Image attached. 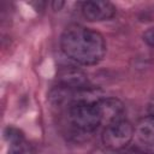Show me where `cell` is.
<instances>
[{"mask_svg":"<svg viewBox=\"0 0 154 154\" xmlns=\"http://www.w3.org/2000/svg\"><path fill=\"white\" fill-rule=\"evenodd\" d=\"M60 46L65 55L82 65H95L106 54L103 36L79 24H71L63 31Z\"/></svg>","mask_w":154,"mask_h":154,"instance_id":"obj_1","label":"cell"},{"mask_svg":"<svg viewBox=\"0 0 154 154\" xmlns=\"http://www.w3.org/2000/svg\"><path fill=\"white\" fill-rule=\"evenodd\" d=\"M69 119L71 124L82 132H93L101 125L95 102L78 101L69 106Z\"/></svg>","mask_w":154,"mask_h":154,"instance_id":"obj_2","label":"cell"},{"mask_svg":"<svg viewBox=\"0 0 154 154\" xmlns=\"http://www.w3.org/2000/svg\"><path fill=\"white\" fill-rule=\"evenodd\" d=\"M135 129L126 119L112 123L107 125L101 135L102 143L105 147L112 150H120L125 148L132 140Z\"/></svg>","mask_w":154,"mask_h":154,"instance_id":"obj_3","label":"cell"},{"mask_svg":"<svg viewBox=\"0 0 154 154\" xmlns=\"http://www.w3.org/2000/svg\"><path fill=\"white\" fill-rule=\"evenodd\" d=\"M95 107L99 112L101 124H105L106 126L125 119V107L119 99L101 97L95 102Z\"/></svg>","mask_w":154,"mask_h":154,"instance_id":"obj_4","label":"cell"},{"mask_svg":"<svg viewBox=\"0 0 154 154\" xmlns=\"http://www.w3.org/2000/svg\"><path fill=\"white\" fill-rule=\"evenodd\" d=\"M116 6L109 1H85L82 4V14L90 22L107 20L116 14Z\"/></svg>","mask_w":154,"mask_h":154,"instance_id":"obj_5","label":"cell"},{"mask_svg":"<svg viewBox=\"0 0 154 154\" xmlns=\"http://www.w3.org/2000/svg\"><path fill=\"white\" fill-rule=\"evenodd\" d=\"M58 81L60 87L67 88L70 90H81L88 88L87 75L75 66L61 67L58 71Z\"/></svg>","mask_w":154,"mask_h":154,"instance_id":"obj_6","label":"cell"},{"mask_svg":"<svg viewBox=\"0 0 154 154\" xmlns=\"http://www.w3.org/2000/svg\"><path fill=\"white\" fill-rule=\"evenodd\" d=\"M135 132L137 138L147 144L154 147V118L148 116L141 118L135 126Z\"/></svg>","mask_w":154,"mask_h":154,"instance_id":"obj_7","label":"cell"},{"mask_svg":"<svg viewBox=\"0 0 154 154\" xmlns=\"http://www.w3.org/2000/svg\"><path fill=\"white\" fill-rule=\"evenodd\" d=\"M5 137L8 142H19V141H24V136L23 134L16 129V128H7L5 130Z\"/></svg>","mask_w":154,"mask_h":154,"instance_id":"obj_8","label":"cell"},{"mask_svg":"<svg viewBox=\"0 0 154 154\" xmlns=\"http://www.w3.org/2000/svg\"><path fill=\"white\" fill-rule=\"evenodd\" d=\"M8 154H24V141L10 142Z\"/></svg>","mask_w":154,"mask_h":154,"instance_id":"obj_9","label":"cell"},{"mask_svg":"<svg viewBox=\"0 0 154 154\" xmlns=\"http://www.w3.org/2000/svg\"><path fill=\"white\" fill-rule=\"evenodd\" d=\"M143 41H144L148 46H150V47L154 48V26L148 28V29L144 31V34H143Z\"/></svg>","mask_w":154,"mask_h":154,"instance_id":"obj_10","label":"cell"},{"mask_svg":"<svg viewBox=\"0 0 154 154\" xmlns=\"http://www.w3.org/2000/svg\"><path fill=\"white\" fill-rule=\"evenodd\" d=\"M148 113H149L150 117L154 118V97H153V99L149 101V103H148Z\"/></svg>","mask_w":154,"mask_h":154,"instance_id":"obj_11","label":"cell"},{"mask_svg":"<svg viewBox=\"0 0 154 154\" xmlns=\"http://www.w3.org/2000/svg\"><path fill=\"white\" fill-rule=\"evenodd\" d=\"M124 154H144V153H142V152H141V150H138V149L132 148V149H129L128 152H125Z\"/></svg>","mask_w":154,"mask_h":154,"instance_id":"obj_12","label":"cell"},{"mask_svg":"<svg viewBox=\"0 0 154 154\" xmlns=\"http://www.w3.org/2000/svg\"><path fill=\"white\" fill-rule=\"evenodd\" d=\"M64 5V2L63 1H60V2H57V1H54L53 2V6H54V10H60V7Z\"/></svg>","mask_w":154,"mask_h":154,"instance_id":"obj_13","label":"cell"}]
</instances>
